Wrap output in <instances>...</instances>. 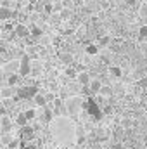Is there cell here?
<instances>
[{
  "mask_svg": "<svg viewBox=\"0 0 147 149\" xmlns=\"http://www.w3.org/2000/svg\"><path fill=\"white\" fill-rule=\"evenodd\" d=\"M0 127H2V132H3V134H7V132L12 128V121H10V118H9L7 114H3V116L0 118Z\"/></svg>",
  "mask_w": 147,
  "mask_h": 149,
  "instance_id": "obj_7",
  "label": "cell"
},
{
  "mask_svg": "<svg viewBox=\"0 0 147 149\" xmlns=\"http://www.w3.org/2000/svg\"><path fill=\"white\" fill-rule=\"evenodd\" d=\"M19 61H21L19 74H21V76H28V74L31 73V59H30V56H28V54H23Z\"/></svg>",
  "mask_w": 147,
  "mask_h": 149,
  "instance_id": "obj_4",
  "label": "cell"
},
{
  "mask_svg": "<svg viewBox=\"0 0 147 149\" xmlns=\"http://www.w3.org/2000/svg\"><path fill=\"white\" fill-rule=\"evenodd\" d=\"M107 43H109V37H102L99 42V45H107Z\"/></svg>",
  "mask_w": 147,
  "mask_h": 149,
  "instance_id": "obj_26",
  "label": "cell"
},
{
  "mask_svg": "<svg viewBox=\"0 0 147 149\" xmlns=\"http://www.w3.org/2000/svg\"><path fill=\"white\" fill-rule=\"evenodd\" d=\"M83 108H87L88 113H90L95 120H101V118H102V111H101V108L97 106V102H95L94 99H88V101L83 104Z\"/></svg>",
  "mask_w": 147,
  "mask_h": 149,
  "instance_id": "obj_3",
  "label": "cell"
},
{
  "mask_svg": "<svg viewBox=\"0 0 147 149\" xmlns=\"http://www.w3.org/2000/svg\"><path fill=\"white\" fill-rule=\"evenodd\" d=\"M144 38H147V24L139 28V40H144Z\"/></svg>",
  "mask_w": 147,
  "mask_h": 149,
  "instance_id": "obj_18",
  "label": "cell"
},
{
  "mask_svg": "<svg viewBox=\"0 0 147 149\" xmlns=\"http://www.w3.org/2000/svg\"><path fill=\"white\" fill-rule=\"evenodd\" d=\"M30 2H38V0H30Z\"/></svg>",
  "mask_w": 147,
  "mask_h": 149,
  "instance_id": "obj_31",
  "label": "cell"
},
{
  "mask_svg": "<svg viewBox=\"0 0 147 149\" xmlns=\"http://www.w3.org/2000/svg\"><path fill=\"white\" fill-rule=\"evenodd\" d=\"M52 116H54V113L50 111V109H45L43 111V120L45 121H52Z\"/></svg>",
  "mask_w": 147,
  "mask_h": 149,
  "instance_id": "obj_19",
  "label": "cell"
},
{
  "mask_svg": "<svg viewBox=\"0 0 147 149\" xmlns=\"http://www.w3.org/2000/svg\"><path fill=\"white\" fill-rule=\"evenodd\" d=\"M12 149H16V148H12Z\"/></svg>",
  "mask_w": 147,
  "mask_h": 149,
  "instance_id": "obj_32",
  "label": "cell"
},
{
  "mask_svg": "<svg viewBox=\"0 0 147 149\" xmlns=\"http://www.w3.org/2000/svg\"><path fill=\"white\" fill-rule=\"evenodd\" d=\"M52 132L61 142H69L74 137V127L66 118H55V121L52 123Z\"/></svg>",
  "mask_w": 147,
  "mask_h": 149,
  "instance_id": "obj_1",
  "label": "cell"
},
{
  "mask_svg": "<svg viewBox=\"0 0 147 149\" xmlns=\"http://www.w3.org/2000/svg\"><path fill=\"white\" fill-rule=\"evenodd\" d=\"M85 52H87V54H90V56H95V54L99 52V47H97V45H92V43H88V45L85 47Z\"/></svg>",
  "mask_w": 147,
  "mask_h": 149,
  "instance_id": "obj_16",
  "label": "cell"
},
{
  "mask_svg": "<svg viewBox=\"0 0 147 149\" xmlns=\"http://www.w3.org/2000/svg\"><path fill=\"white\" fill-rule=\"evenodd\" d=\"M30 31H31V37L33 38H40L42 37V33H43L40 26H30Z\"/></svg>",
  "mask_w": 147,
  "mask_h": 149,
  "instance_id": "obj_15",
  "label": "cell"
},
{
  "mask_svg": "<svg viewBox=\"0 0 147 149\" xmlns=\"http://www.w3.org/2000/svg\"><path fill=\"white\" fill-rule=\"evenodd\" d=\"M140 83H142V85H147V78H142V80H140Z\"/></svg>",
  "mask_w": 147,
  "mask_h": 149,
  "instance_id": "obj_30",
  "label": "cell"
},
{
  "mask_svg": "<svg viewBox=\"0 0 147 149\" xmlns=\"http://www.w3.org/2000/svg\"><path fill=\"white\" fill-rule=\"evenodd\" d=\"M33 101H35V104H37L38 108H45V106H47V97H45V95H42V94H38Z\"/></svg>",
  "mask_w": 147,
  "mask_h": 149,
  "instance_id": "obj_14",
  "label": "cell"
},
{
  "mask_svg": "<svg viewBox=\"0 0 147 149\" xmlns=\"http://www.w3.org/2000/svg\"><path fill=\"white\" fill-rule=\"evenodd\" d=\"M19 78H21V74H19V73L9 74V76H7V85H9V87H14V85L19 81Z\"/></svg>",
  "mask_w": 147,
  "mask_h": 149,
  "instance_id": "obj_13",
  "label": "cell"
},
{
  "mask_svg": "<svg viewBox=\"0 0 147 149\" xmlns=\"http://www.w3.org/2000/svg\"><path fill=\"white\" fill-rule=\"evenodd\" d=\"M14 35H16V37H19V38H26L28 35H31L30 26H26V24H23V23L16 24V26H14Z\"/></svg>",
  "mask_w": 147,
  "mask_h": 149,
  "instance_id": "obj_6",
  "label": "cell"
},
{
  "mask_svg": "<svg viewBox=\"0 0 147 149\" xmlns=\"http://www.w3.org/2000/svg\"><path fill=\"white\" fill-rule=\"evenodd\" d=\"M111 94H112L111 87H102V90H101V95H104V97H109Z\"/></svg>",
  "mask_w": 147,
  "mask_h": 149,
  "instance_id": "obj_21",
  "label": "cell"
},
{
  "mask_svg": "<svg viewBox=\"0 0 147 149\" xmlns=\"http://www.w3.org/2000/svg\"><path fill=\"white\" fill-rule=\"evenodd\" d=\"M61 16H62L64 19H68V17L71 16V12H69V9H66V7H64V9H62V14H61Z\"/></svg>",
  "mask_w": 147,
  "mask_h": 149,
  "instance_id": "obj_25",
  "label": "cell"
},
{
  "mask_svg": "<svg viewBox=\"0 0 147 149\" xmlns=\"http://www.w3.org/2000/svg\"><path fill=\"white\" fill-rule=\"evenodd\" d=\"M62 61L64 63H71V56H62Z\"/></svg>",
  "mask_w": 147,
  "mask_h": 149,
  "instance_id": "obj_27",
  "label": "cell"
},
{
  "mask_svg": "<svg viewBox=\"0 0 147 149\" xmlns=\"http://www.w3.org/2000/svg\"><path fill=\"white\" fill-rule=\"evenodd\" d=\"M59 149H61V148H59Z\"/></svg>",
  "mask_w": 147,
  "mask_h": 149,
  "instance_id": "obj_33",
  "label": "cell"
},
{
  "mask_svg": "<svg viewBox=\"0 0 147 149\" xmlns=\"http://www.w3.org/2000/svg\"><path fill=\"white\" fill-rule=\"evenodd\" d=\"M24 114H26V118H28V120H33L37 113H35V109H28V111H24Z\"/></svg>",
  "mask_w": 147,
  "mask_h": 149,
  "instance_id": "obj_23",
  "label": "cell"
},
{
  "mask_svg": "<svg viewBox=\"0 0 147 149\" xmlns=\"http://www.w3.org/2000/svg\"><path fill=\"white\" fill-rule=\"evenodd\" d=\"M19 68H21V61H17V59H12L10 63H7V64H3V73L7 74V73H10V74H14V73H19Z\"/></svg>",
  "mask_w": 147,
  "mask_h": 149,
  "instance_id": "obj_5",
  "label": "cell"
},
{
  "mask_svg": "<svg viewBox=\"0 0 147 149\" xmlns=\"http://www.w3.org/2000/svg\"><path fill=\"white\" fill-rule=\"evenodd\" d=\"M59 9H62V5H61V3H55V5H54V12L59 10Z\"/></svg>",
  "mask_w": 147,
  "mask_h": 149,
  "instance_id": "obj_29",
  "label": "cell"
},
{
  "mask_svg": "<svg viewBox=\"0 0 147 149\" xmlns=\"http://www.w3.org/2000/svg\"><path fill=\"white\" fill-rule=\"evenodd\" d=\"M14 92H17V90H14V87H9V85L2 87V99H9L10 95H14Z\"/></svg>",
  "mask_w": 147,
  "mask_h": 149,
  "instance_id": "obj_12",
  "label": "cell"
},
{
  "mask_svg": "<svg viewBox=\"0 0 147 149\" xmlns=\"http://www.w3.org/2000/svg\"><path fill=\"white\" fill-rule=\"evenodd\" d=\"M9 17H14V10H10L7 5H2L0 7V19L2 21H7Z\"/></svg>",
  "mask_w": 147,
  "mask_h": 149,
  "instance_id": "obj_9",
  "label": "cell"
},
{
  "mask_svg": "<svg viewBox=\"0 0 147 149\" xmlns=\"http://www.w3.org/2000/svg\"><path fill=\"white\" fill-rule=\"evenodd\" d=\"M37 95H38V87H35V85L21 87V88H17V92H16V97H17V99H23V101L35 99Z\"/></svg>",
  "mask_w": 147,
  "mask_h": 149,
  "instance_id": "obj_2",
  "label": "cell"
},
{
  "mask_svg": "<svg viewBox=\"0 0 147 149\" xmlns=\"http://www.w3.org/2000/svg\"><path fill=\"white\" fill-rule=\"evenodd\" d=\"M142 14H144V16H147V3H144V5H142Z\"/></svg>",
  "mask_w": 147,
  "mask_h": 149,
  "instance_id": "obj_28",
  "label": "cell"
},
{
  "mask_svg": "<svg viewBox=\"0 0 147 149\" xmlns=\"http://www.w3.org/2000/svg\"><path fill=\"white\" fill-rule=\"evenodd\" d=\"M66 74H68L69 78H78L80 73H76V70H73V68H68V70H66Z\"/></svg>",
  "mask_w": 147,
  "mask_h": 149,
  "instance_id": "obj_22",
  "label": "cell"
},
{
  "mask_svg": "<svg viewBox=\"0 0 147 149\" xmlns=\"http://www.w3.org/2000/svg\"><path fill=\"white\" fill-rule=\"evenodd\" d=\"M31 134H33V128H31V127H23V135H24V137H28V139H30V137H31Z\"/></svg>",
  "mask_w": 147,
  "mask_h": 149,
  "instance_id": "obj_20",
  "label": "cell"
},
{
  "mask_svg": "<svg viewBox=\"0 0 147 149\" xmlns=\"http://www.w3.org/2000/svg\"><path fill=\"white\" fill-rule=\"evenodd\" d=\"M111 73L114 74V76H121V70H119L118 66H112V68H111Z\"/></svg>",
  "mask_w": 147,
  "mask_h": 149,
  "instance_id": "obj_24",
  "label": "cell"
},
{
  "mask_svg": "<svg viewBox=\"0 0 147 149\" xmlns=\"http://www.w3.org/2000/svg\"><path fill=\"white\" fill-rule=\"evenodd\" d=\"M76 80H78V83H80V85H83V87H88V85L92 83V80H90V74L85 73V71L78 74V78H76Z\"/></svg>",
  "mask_w": 147,
  "mask_h": 149,
  "instance_id": "obj_10",
  "label": "cell"
},
{
  "mask_svg": "<svg viewBox=\"0 0 147 149\" xmlns=\"http://www.w3.org/2000/svg\"><path fill=\"white\" fill-rule=\"evenodd\" d=\"M90 87V90H92V94H101V90H102V83L99 81V80H92V83L88 85Z\"/></svg>",
  "mask_w": 147,
  "mask_h": 149,
  "instance_id": "obj_11",
  "label": "cell"
},
{
  "mask_svg": "<svg viewBox=\"0 0 147 149\" xmlns=\"http://www.w3.org/2000/svg\"><path fill=\"white\" fill-rule=\"evenodd\" d=\"M80 106H83L80 99H76V97L69 99V102H68V111H69V114H74V113L78 111V108H80Z\"/></svg>",
  "mask_w": 147,
  "mask_h": 149,
  "instance_id": "obj_8",
  "label": "cell"
},
{
  "mask_svg": "<svg viewBox=\"0 0 147 149\" xmlns=\"http://www.w3.org/2000/svg\"><path fill=\"white\" fill-rule=\"evenodd\" d=\"M28 121H30V120L26 118V114H24V113H23V114H19V116L16 118V123H17L19 127H26V123H28Z\"/></svg>",
  "mask_w": 147,
  "mask_h": 149,
  "instance_id": "obj_17",
  "label": "cell"
}]
</instances>
